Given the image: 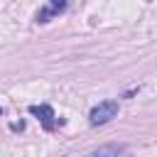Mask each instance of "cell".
Wrapping results in <instances>:
<instances>
[{
  "label": "cell",
  "mask_w": 157,
  "mask_h": 157,
  "mask_svg": "<svg viewBox=\"0 0 157 157\" xmlns=\"http://www.w3.org/2000/svg\"><path fill=\"white\" fill-rule=\"evenodd\" d=\"M66 10V2L64 0H52V2H44L39 10H37V22H49V20H54L59 12H64Z\"/></svg>",
  "instance_id": "2"
},
{
  "label": "cell",
  "mask_w": 157,
  "mask_h": 157,
  "mask_svg": "<svg viewBox=\"0 0 157 157\" xmlns=\"http://www.w3.org/2000/svg\"><path fill=\"white\" fill-rule=\"evenodd\" d=\"M118 115V101H101L98 105H93L91 108V113H88V123L91 125H105L108 120H113Z\"/></svg>",
  "instance_id": "1"
},
{
  "label": "cell",
  "mask_w": 157,
  "mask_h": 157,
  "mask_svg": "<svg viewBox=\"0 0 157 157\" xmlns=\"http://www.w3.org/2000/svg\"><path fill=\"white\" fill-rule=\"evenodd\" d=\"M120 152H123L120 145H101V147H96V150H91L81 157H118Z\"/></svg>",
  "instance_id": "4"
},
{
  "label": "cell",
  "mask_w": 157,
  "mask_h": 157,
  "mask_svg": "<svg viewBox=\"0 0 157 157\" xmlns=\"http://www.w3.org/2000/svg\"><path fill=\"white\" fill-rule=\"evenodd\" d=\"M0 113H2V110H0Z\"/></svg>",
  "instance_id": "5"
},
{
  "label": "cell",
  "mask_w": 157,
  "mask_h": 157,
  "mask_svg": "<svg viewBox=\"0 0 157 157\" xmlns=\"http://www.w3.org/2000/svg\"><path fill=\"white\" fill-rule=\"evenodd\" d=\"M29 113H32V115H37L47 130H52V128L56 125V120H54L56 115H54V110H52L47 103H42V105H29Z\"/></svg>",
  "instance_id": "3"
}]
</instances>
